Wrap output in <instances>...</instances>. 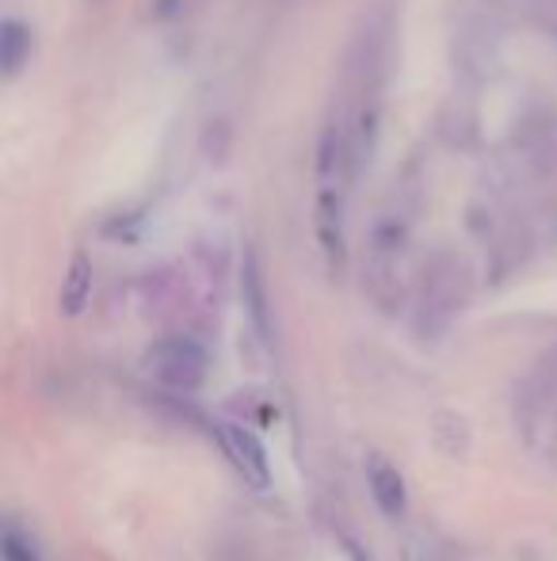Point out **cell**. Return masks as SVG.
Wrapping results in <instances>:
<instances>
[{
	"mask_svg": "<svg viewBox=\"0 0 557 561\" xmlns=\"http://www.w3.org/2000/svg\"><path fill=\"white\" fill-rule=\"evenodd\" d=\"M89 295H92V264H89V256H73L66 287H61V313L77 318V313L84 310V302H89Z\"/></svg>",
	"mask_w": 557,
	"mask_h": 561,
	"instance_id": "5b68a950",
	"label": "cell"
},
{
	"mask_svg": "<svg viewBox=\"0 0 557 561\" xmlns=\"http://www.w3.org/2000/svg\"><path fill=\"white\" fill-rule=\"evenodd\" d=\"M462 275L454 272L451 264L436 267L428 279V287H423V302H420V325L431 333H439V329H446V321L454 318V310H459L462 302Z\"/></svg>",
	"mask_w": 557,
	"mask_h": 561,
	"instance_id": "3957f363",
	"label": "cell"
},
{
	"mask_svg": "<svg viewBox=\"0 0 557 561\" xmlns=\"http://www.w3.org/2000/svg\"><path fill=\"white\" fill-rule=\"evenodd\" d=\"M367 489H371L374 504H379L386 516H402L409 508V493H405V478L386 455L371 450L367 455Z\"/></svg>",
	"mask_w": 557,
	"mask_h": 561,
	"instance_id": "277c9868",
	"label": "cell"
},
{
	"mask_svg": "<svg viewBox=\"0 0 557 561\" xmlns=\"http://www.w3.org/2000/svg\"><path fill=\"white\" fill-rule=\"evenodd\" d=\"M241 290H245V306H248V318H253V329L260 336H268V298H264V283H260V272H256V260L245 264Z\"/></svg>",
	"mask_w": 557,
	"mask_h": 561,
	"instance_id": "8992f818",
	"label": "cell"
},
{
	"mask_svg": "<svg viewBox=\"0 0 557 561\" xmlns=\"http://www.w3.org/2000/svg\"><path fill=\"white\" fill-rule=\"evenodd\" d=\"M218 444H222V455L233 462V470L248 481L253 489H268L271 485V462H268V450L256 439V432H248L245 424H218L214 428Z\"/></svg>",
	"mask_w": 557,
	"mask_h": 561,
	"instance_id": "7a4b0ae2",
	"label": "cell"
},
{
	"mask_svg": "<svg viewBox=\"0 0 557 561\" xmlns=\"http://www.w3.org/2000/svg\"><path fill=\"white\" fill-rule=\"evenodd\" d=\"M0 547H4V561H38L35 539H31L27 531H20L12 519L4 524V539H0Z\"/></svg>",
	"mask_w": 557,
	"mask_h": 561,
	"instance_id": "52a82bcc",
	"label": "cell"
},
{
	"mask_svg": "<svg viewBox=\"0 0 557 561\" xmlns=\"http://www.w3.org/2000/svg\"><path fill=\"white\" fill-rule=\"evenodd\" d=\"M149 375L164 390H199L207 382V352L187 336H169L149 347Z\"/></svg>",
	"mask_w": 557,
	"mask_h": 561,
	"instance_id": "6da1fadb",
	"label": "cell"
},
{
	"mask_svg": "<svg viewBox=\"0 0 557 561\" xmlns=\"http://www.w3.org/2000/svg\"><path fill=\"white\" fill-rule=\"evenodd\" d=\"M23 50H27V35H23L20 23H8L4 27V69L15 73L23 66Z\"/></svg>",
	"mask_w": 557,
	"mask_h": 561,
	"instance_id": "ba28073f",
	"label": "cell"
}]
</instances>
